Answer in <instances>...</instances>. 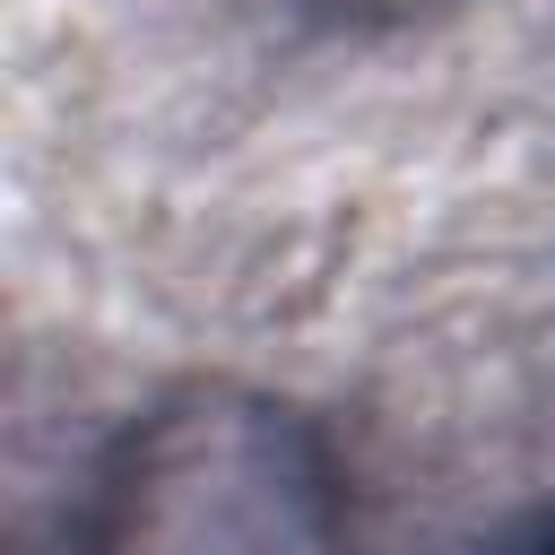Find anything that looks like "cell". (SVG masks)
I'll list each match as a JSON object with an SVG mask.
<instances>
[{
	"label": "cell",
	"instance_id": "cell-1",
	"mask_svg": "<svg viewBox=\"0 0 555 555\" xmlns=\"http://www.w3.org/2000/svg\"><path fill=\"white\" fill-rule=\"evenodd\" d=\"M104 555H330V486L269 408H199L130 442Z\"/></svg>",
	"mask_w": 555,
	"mask_h": 555
}]
</instances>
